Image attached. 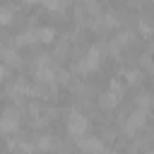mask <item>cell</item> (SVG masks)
<instances>
[{
	"label": "cell",
	"instance_id": "obj_1",
	"mask_svg": "<svg viewBox=\"0 0 154 154\" xmlns=\"http://www.w3.org/2000/svg\"><path fill=\"white\" fill-rule=\"evenodd\" d=\"M106 46H89L84 51V55H77L75 65H72V72L75 75H91L99 70L101 65V53H103Z\"/></svg>",
	"mask_w": 154,
	"mask_h": 154
},
{
	"label": "cell",
	"instance_id": "obj_2",
	"mask_svg": "<svg viewBox=\"0 0 154 154\" xmlns=\"http://www.w3.org/2000/svg\"><path fill=\"white\" fill-rule=\"evenodd\" d=\"M123 91H125V82L118 79V77H113V79L108 82V89L99 94V106L106 108V111L116 108V106L123 101Z\"/></svg>",
	"mask_w": 154,
	"mask_h": 154
},
{
	"label": "cell",
	"instance_id": "obj_3",
	"mask_svg": "<svg viewBox=\"0 0 154 154\" xmlns=\"http://www.w3.org/2000/svg\"><path fill=\"white\" fill-rule=\"evenodd\" d=\"M147 113H149V111L132 108V111H130V113L123 118V123H120L123 135H125V137H137V135L142 132V128L147 125Z\"/></svg>",
	"mask_w": 154,
	"mask_h": 154
},
{
	"label": "cell",
	"instance_id": "obj_4",
	"mask_svg": "<svg viewBox=\"0 0 154 154\" xmlns=\"http://www.w3.org/2000/svg\"><path fill=\"white\" fill-rule=\"evenodd\" d=\"M19 123H22V113L17 106H7L0 111V132L2 135H14L19 130Z\"/></svg>",
	"mask_w": 154,
	"mask_h": 154
},
{
	"label": "cell",
	"instance_id": "obj_5",
	"mask_svg": "<svg viewBox=\"0 0 154 154\" xmlns=\"http://www.w3.org/2000/svg\"><path fill=\"white\" fill-rule=\"evenodd\" d=\"M87 130H89V118L82 111L72 108L67 113V135H72L75 140H79L82 135H87Z\"/></svg>",
	"mask_w": 154,
	"mask_h": 154
},
{
	"label": "cell",
	"instance_id": "obj_6",
	"mask_svg": "<svg viewBox=\"0 0 154 154\" xmlns=\"http://www.w3.org/2000/svg\"><path fill=\"white\" fill-rule=\"evenodd\" d=\"M99 12H101V7H99V2H96V0L77 2V7H75V22H77V24H82V26H89Z\"/></svg>",
	"mask_w": 154,
	"mask_h": 154
},
{
	"label": "cell",
	"instance_id": "obj_7",
	"mask_svg": "<svg viewBox=\"0 0 154 154\" xmlns=\"http://www.w3.org/2000/svg\"><path fill=\"white\" fill-rule=\"evenodd\" d=\"M5 94H7V99H12L14 103H22L26 96H31V87H29V82H26L24 77H17V79H12V82L7 84Z\"/></svg>",
	"mask_w": 154,
	"mask_h": 154
},
{
	"label": "cell",
	"instance_id": "obj_8",
	"mask_svg": "<svg viewBox=\"0 0 154 154\" xmlns=\"http://www.w3.org/2000/svg\"><path fill=\"white\" fill-rule=\"evenodd\" d=\"M132 43H135V31H120V34H116V36L108 41V46H106V48L111 51V55H116V58H118V55H120L128 46H132Z\"/></svg>",
	"mask_w": 154,
	"mask_h": 154
},
{
	"label": "cell",
	"instance_id": "obj_9",
	"mask_svg": "<svg viewBox=\"0 0 154 154\" xmlns=\"http://www.w3.org/2000/svg\"><path fill=\"white\" fill-rule=\"evenodd\" d=\"M118 22H120V19L116 17V12H106V14H101V12H99L89 26H91V31H96V34H108L111 29H116V24H118Z\"/></svg>",
	"mask_w": 154,
	"mask_h": 154
},
{
	"label": "cell",
	"instance_id": "obj_10",
	"mask_svg": "<svg viewBox=\"0 0 154 154\" xmlns=\"http://www.w3.org/2000/svg\"><path fill=\"white\" fill-rule=\"evenodd\" d=\"M77 149L82 154H101L106 147H103V140L96 137V135H82L77 140Z\"/></svg>",
	"mask_w": 154,
	"mask_h": 154
},
{
	"label": "cell",
	"instance_id": "obj_11",
	"mask_svg": "<svg viewBox=\"0 0 154 154\" xmlns=\"http://www.w3.org/2000/svg\"><path fill=\"white\" fill-rule=\"evenodd\" d=\"M0 63H5L7 67H19L22 65V55L17 51V46H0Z\"/></svg>",
	"mask_w": 154,
	"mask_h": 154
},
{
	"label": "cell",
	"instance_id": "obj_12",
	"mask_svg": "<svg viewBox=\"0 0 154 154\" xmlns=\"http://www.w3.org/2000/svg\"><path fill=\"white\" fill-rule=\"evenodd\" d=\"M55 82H46V79H36V84L31 87V96L36 99H51L55 94Z\"/></svg>",
	"mask_w": 154,
	"mask_h": 154
},
{
	"label": "cell",
	"instance_id": "obj_13",
	"mask_svg": "<svg viewBox=\"0 0 154 154\" xmlns=\"http://www.w3.org/2000/svg\"><path fill=\"white\" fill-rule=\"evenodd\" d=\"M58 140L53 137V135H38L36 140H34V147H36V152H53V149H58Z\"/></svg>",
	"mask_w": 154,
	"mask_h": 154
},
{
	"label": "cell",
	"instance_id": "obj_14",
	"mask_svg": "<svg viewBox=\"0 0 154 154\" xmlns=\"http://www.w3.org/2000/svg\"><path fill=\"white\" fill-rule=\"evenodd\" d=\"M10 149H12L14 154H36V147H34V142L17 140V137H12V140H10Z\"/></svg>",
	"mask_w": 154,
	"mask_h": 154
},
{
	"label": "cell",
	"instance_id": "obj_15",
	"mask_svg": "<svg viewBox=\"0 0 154 154\" xmlns=\"http://www.w3.org/2000/svg\"><path fill=\"white\" fill-rule=\"evenodd\" d=\"M34 34H36L38 43H53L55 41V29L53 26H34Z\"/></svg>",
	"mask_w": 154,
	"mask_h": 154
},
{
	"label": "cell",
	"instance_id": "obj_16",
	"mask_svg": "<svg viewBox=\"0 0 154 154\" xmlns=\"http://www.w3.org/2000/svg\"><path fill=\"white\" fill-rule=\"evenodd\" d=\"M17 48L19 46H31V43H36V34H34V26L31 29H24V31H19L17 36H14V41H12Z\"/></svg>",
	"mask_w": 154,
	"mask_h": 154
},
{
	"label": "cell",
	"instance_id": "obj_17",
	"mask_svg": "<svg viewBox=\"0 0 154 154\" xmlns=\"http://www.w3.org/2000/svg\"><path fill=\"white\" fill-rule=\"evenodd\" d=\"M41 5H43L48 12H58V14H63V12L72 5V0H43Z\"/></svg>",
	"mask_w": 154,
	"mask_h": 154
},
{
	"label": "cell",
	"instance_id": "obj_18",
	"mask_svg": "<svg viewBox=\"0 0 154 154\" xmlns=\"http://www.w3.org/2000/svg\"><path fill=\"white\" fill-rule=\"evenodd\" d=\"M154 106V94L152 91H142L135 96V108H142V111H149Z\"/></svg>",
	"mask_w": 154,
	"mask_h": 154
},
{
	"label": "cell",
	"instance_id": "obj_19",
	"mask_svg": "<svg viewBox=\"0 0 154 154\" xmlns=\"http://www.w3.org/2000/svg\"><path fill=\"white\" fill-rule=\"evenodd\" d=\"M123 82L125 84H140L142 82V70H137V67H128V70H123Z\"/></svg>",
	"mask_w": 154,
	"mask_h": 154
},
{
	"label": "cell",
	"instance_id": "obj_20",
	"mask_svg": "<svg viewBox=\"0 0 154 154\" xmlns=\"http://www.w3.org/2000/svg\"><path fill=\"white\" fill-rule=\"evenodd\" d=\"M137 31L142 36H154V19L152 17H140L137 19Z\"/></svg>",
	"mask_w": 154,
	"mask_h": 154
},
{
	"label": "cell",
	"instance_id": "obj_21",
	"mask_svg": "<svg viewBox=\"0 0 154 154\" xmlns=\"http://www.w3.org/2000/svg\"><path fill=\"white\" fill-rule=\"evenodd\" d=\"M67 48H70V38H58V43H55V48H53V58L63 60L65 53H67Z\"/></svg>",
	"mask_w": 154,
	"mask_h": 154
},
{
	"label": "cell",
	"instance_id": "obj_22",
	"mask_svg": "<svg viewBox=\"0 0 154 154\" xmlns=\"http://www.w3.org/2000/svg\"><path fill=\"white\" fill-rule=\"evenodd\" d=\"M12 19H14V7H10V5L0 7V24L7 26V24H12Z\"/></svg>",
	"mask_w": 154,
	"mask_h": 154
},
{
	"label": "cell",
	"instance_id": "obj_23",
	"mask_svg": "<svg viewBox=\"0 0 154 154\" xmlns=\"http://www.w3.org/2000/svg\"><path fill=\"white\" fill-rule=\"evenodd\" d=\"M140 67H142L144 72H154V58H152L149 53H142V55H140Z\"/></svg>",
	"mask_w": 154,
	"mask_h": 154
},
{
	"label": "cell",
	"instance_id": "obj_24",
	"mask_svg": "<svg viewBox=\"0 0 154 154\" xmlns=\"http://www.w3.org/2000/svg\"><path fill=\"white\" fill-rule=\"evenodd\" d=\"M7 77H10V67H7L5 63H0V82H2V79H7Z\"/></svg>",
	"mask_w": 154,
	"mask_h": 154
},
{
	"label": "cell",
	"instance_id": "obj_25",
	"mask_svg": "<svg viewBox=\"0 0 154 154\" xmlns=\"http://www.w3.org/2000/svg\"><path fill=\"white\" fill-rule=\"evenodd\" d=\"M26 5H38V2H43V0H24Z\"/></svg>",
	"mask_w": 154,
	"mask_h": 154
},
{
	"label": "cell",
	"instance_id": "obj_26",
	"mask_svg": "<svg viewBox=\"0 0 154 154\" xmlns=\"http://www.w3.org/2000/svg\"><path fill=\"white\" fill-rule=\"evenodd\" d=\"M77 2H87V0H77Z\"/></svg>",
	"mask_w": 154,
	"mask_h": 154
}]
</instances>
